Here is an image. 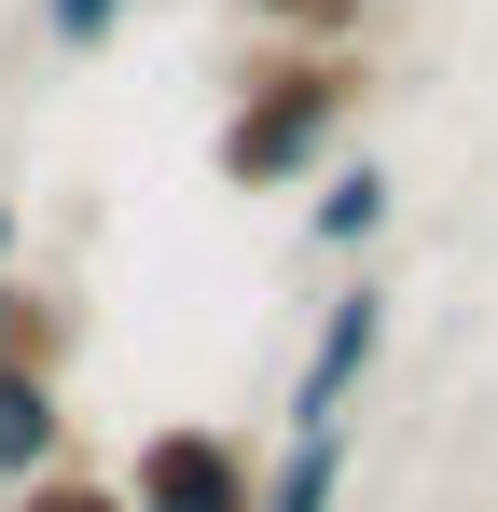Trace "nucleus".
Wrapping results in <instances>:
<instances>
[{
	"label": "nucleus",
	"mask_w": 498,
	"mask_h": 512,
	"mask_svg": "<svg viewBox=\"0 0 498 512\" xmlns=\"http://www.w3.org/2000/svg\"><path fill=\"white\" fill-rule=\"evenodd\" d=\"M346 499V429H291V457L263 471V512H332Z\"/></svg>",
	"instance_id": "nucleus-6"
},
{
	"label": "nucleus",
	"mask_w": 498,
	"mask_h": 512,
	"mask_svg": "<svg viewBox=\"0 0 498 512\" xmlns=\"http://www.w3.org/2000/svg\"><path fill=\"white\" fill-rule=\"evenodd\" d=\"M125 14H139V0H42V42H56V56H111Z\"/></svg>",
	"instance_id": "nucleus-8"
},
{
	"label": "nucleus",
	"mask_w": 498,
	"mask_h": 512,
	"mask_svg": "<svg viewBox=\"0 0 498 512\" xmlns=\"http://www.w3.org/2000/svg\"><path fill=\"white\" fill-rule=\"evenodd\" d=\"M374 360H388V277H346L319 305V333H305V360H291V429H346Z\"/></svg>",
	"instance_id": "nucleus-2"
},
{
	"label": "nucleus",
	"mask_w": 498,
	"mask_h": 512,
	"mask_svg": "<svg viewBox=\"0 0 498 512\" xmlns=\"http://www.w3.org/2000/svg\"><path fill=\"white\" fill-rule=\"evenodd\" d=\"M14 512H125V485H70V471H42V485H14Z\"/></svg>",
	"instance_id": "nucleus-9"
},
{
	"label": "nucleus",
	"mask_w": 498,
	"mask_h": 512,
	"mask_svg": "<svg viewBox=\"0 0 498 512\" xmlns=\"http://www.w3.org/2000/svg\"><path fill=\"white\" fill-rule=\"evenodd\" d=\"M56 457H70V402H56V374H0V499L42 485Z\"/></svg>",
	"instance_id": "nucleus-5"
},
{
	"label": "nucleus",
	"mask_w": 498,
	"mask_h": 512,
	"mask_svg": "<svg viewBox=\"0 0 498 512\" xmlns=\"http://www.w3.org/2000/svg\"><path fill=\"white\" fill-rule=\"evenodd\" d=\"M125 512H263V471L222 429H153L139 471H125Z\"/></svg>",
	"instance_id": "nucleus-3"
},
{
	"label": "nucleus",
	"mask_w": 498,
	"mask_h": 512,
	"mask_svg": "<svg viewBox=\"0 0 498 512\" xmlns=\"http://www.w3.org/2000/svg\"><path fill=\"white\" fill-rule=\"evenodd\" d=\"M346 111H360V56H277V70H249L236 111H222V180L236 194H305L332 167V139H346Z\"/></svg>",
	"instance_id": "nucleus-1"
},
{
	"label": "nucleus",
	"mask_w": 498,
	"mask_h": 512,
	"mask_svg": "<svg viewBox=\"0 0 498 512\" xmlns=\"http://www.w3.org/2000/svg\"><path fill=\"white\" fill-rule=\"evenodd\" d=\"M249 14H277V28H332L346 0H249Z\"/></svg>",
	"instance_id": "nucleus-10"
},
{
	"label": "nucleus",
	"mask_w": 498,
	"mask_h": 512,
	"mask_svg": "<svg viewBox=\"0 0 498 512\" xmlns=\"http://www.w3.org/2000/svg\"><path fill=\"white\" fill-rule=\"evenodd\" d=\"M388 222H402V180L388 167H360V153H332L319 180H305V236H319V250H388Z\"/></svg>",
	"instance_id": "nucleus-4"
},
{
	"label": "nucleus",
	"mask_w": 498,
	"mask_h": 512,
	"mask_svg": "<svg viewBox=\"0 0 498 512\" xmlns=\"http://www.w3.org/2000/svg\"><path fill=\"white\" fill-rule=\"evenodd\" d=\"M0 263H14V194H0Z\"/></svg>",
	"instance_id": "nucleus-11"
},
{
	"label": "nucleus",
	"mask_w": 498,
	"mask_h": 512,
	"mask_svg": "<svg viewBox=\"0 0 498 512\" xmlns=\"http://www.w3.org/2000/svg\"><path fill=\"white\" fill-rule=\"evenodd\" d=\"M56 346H70L56 291H28V277L0 263V374H56Z\"/></svg>",
	"instance_id": "nucleus-7"
}]
</instances>
